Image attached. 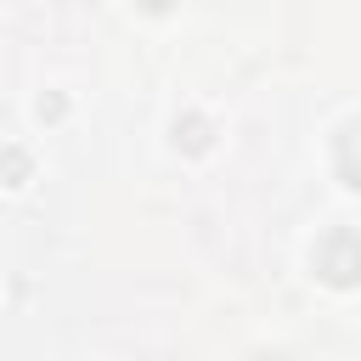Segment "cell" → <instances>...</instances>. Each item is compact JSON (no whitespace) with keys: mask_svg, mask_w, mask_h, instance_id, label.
Segmentation results:
<instances>
[{"mask_svg":"<svg viewBox=\"0 0 361 361\" xmlns=\"http://www.w3.org/2000/svg\"><path fill=\"white\" fill-rule=\"evenodd\" d=\"M316 271L333 282V288H355L361 282V237L355 231H327L322 243H316Z\"/></svg>","mask_w":361,"mask_h":361,"instance_id":"1","label":"cell"},{"mask_svg":"<svg viewBox=\"0 0 361 361\" xmlns=\"http://www.w3.org/2000/svg\"><path fill=\"white\" fill-rule=\"evenodd\" d=\"M147 6H152V11H164V6H175V0H147Z\"/></svg>","mask_w":361,"mask_h":361,"instance_id":"2","label":"cell"}]
</instances>
